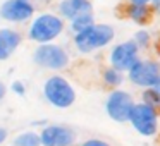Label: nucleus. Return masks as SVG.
I'll use <instances>...</instances> for the list:
<instances>
[{
  "mask_svg": "<svg viewBox=\"0 0 160 146\" xmlns=\"http://www.w3.org/2000/svg\"><path fill=\"white\" fill-rule=\"evenodd\" d=\"M66 29V21L53 12H43L31 19L28 28V38L36 45H45L57 40Z\"/></svg>",
  "mask_w": 160,
  "mask_h": 146,
  "instance_id": "1",
  "label": "nucleus"
},
{
  "mask_svg": "<svg viewBox=\"0 0 160 146\" xmlns=\"http://www.w3.org/2000/svg\"><path fill=\"white\" fill-rule=\"evenodd\" d=\"M115 38V29L107 22H95L84 31L74 35V46L79 53H91L105 48Z\"/></svg>",
  "mask_w": 160,
  "mask_h": 146,
  "instance_id": "2",
  "label": "nucleus"
},
{
  "mask_svg": "<svg viewBox=\"0 0 160 146\" xmlns=\"http://www.w3.org/2000/svg\"><path fill=\"white\" fill-rule=\"evenodd\" d=\"M43 96L52 107L55 108H69L76 101V90L60 74H53L43 83Z\"/></svg>",
  "mask_w": 160,
  "mask_h": 146,
  "instance_id": "3",
  "label": "nucleus"
},
{
  "mask_svg": "<svg viewBox=\"0 0 160 146\" xmlns=\"http://www.w3.org/2000/svg\"><path fill=\"white\" fill-rule=\"evenodd\" d=\"M33 62L40 66L42 69L48 71H62L69 66L71 57L64 46L57 43H45L38 45L33 52Z\"/></svg>",
  "mask_w": 160,
  "mask_h": 146,
  "instance_id": "4",
  "label": "nucleus"
},
{
  "mask_svg": "<svg viewBox=\"0 0 160 146\" xmlns=\"http://www.w3.org/2000/svg\"><path fill=\"white\" fill-rule=\"evenodd\" d=\"M126 74L131 84L148 90L155 86L160 77V62L155 59H139Z\"/></svg>",
  "mask_w": 160,
  "mask_h": 146,
  "instance_id": "5",
  "label": "nucleus"
},
{
  "mask_svg": "<svg viewBox=\"0 0 160 146\" xmlns=\"http://www.w3.org/2000/svg\"><path fill=\"white\" fill-rule=\"evenodd\" d=\"M128 122L138 134L145 136V138H152L158 131V114L141 101L134 103Z\"/></svg>",
  "mask_w": 160,
  "mask_h": 146,
  "instance_id": "6",
  "label": "nucleus"
},
{
  "mask_svg": "<svg viewBox=\"0 0 160 146\" xmlns=\"http://www.w3.org/2000/svg\"><path fill=\"white\" fill-rule=\"evenodd\" d=\"M134 107V100L129 91L124 90H112L105 100V112L114 122L124 124L129 120L131 110Z\"/></svg>",
  "mask_w": 160,
  "mask_h": 146,
  "instance_id": "7",
  "label": "nucleus"
},
{
  "mask_svg": "<svg viewBox=\"0 0 160 146\" xmlns=\"http://www.w3.org/2000/svg\"><path fill=\"white\" fill-rule=\"evenodd\" d=\"M36 7L29 0H4L0 4V21L24 24L35 17Z\"/></svg>",
  "mask_w": 160,
  "mask_h": 146,
  "instance_id": "8",
  "label": "nucleus"
},
{
  "mask_svg": "<svg viewBox=\"0 0 160 146\" xmlns=\"http://www.w3.org/2000/svg\"><path fill=\"white\" fill-rule=\"evenodd\" d=\"M139 59H141L139 57V48L136 46V43L132 40L121 41L117 45H114L110 53H108V64H110V67L121 71L122 74L128 72Z\"/></svg>",
  "mask_w": 160,
  "mask_h": 146,
  "instance_id": "9",
  "label": "nucleus"
},
{
  "mask_svg": "<svg viewBox=\"0 0 160 146\" xmlns=\"http://www.w3.org/2000/svg\"><path fill=\"white\" fill-rule=\"evenodd\" d=\"M42 146H74L76 144V131L69 125L52 124L38 132Z\"/></svg>",
  "mask_w": 160,
  "mask_h": 146,
  "instance_id": "10",
  "label": "nucleus"
},
{
  "mask_svg": "<svg viewBox=\"0 0 160 146\" xmlns=\"http://www.w3.org/2000/svg\"><path fill=\"white\" fill-rule=\"evenodd\" d=\"M57 12H59L57 14L59 17L71 22L79 16L93 14V4H91V0H60Z\"/></svg>",
  "mask_w": 160,
  "mask_h": 146,
  "instance_id": "11",
  "label": "nucleus"
},
{
  "mask_svg": "<svg viewBox=\"0 0 160 146\" xmlns=\"http://www.w3.org/2000/svg\"><path fill=\"white\" fill-rule=\"evenodd\" d=\"M22 43V35L14 28H0V62L9 60Z\"/></svg>",
  "mask_w": 160,
  "mask_h": 146,
  "instance_id": "12",
  "label": "nucleus"
},
{
  "mask_svg": "<svg viewBox=\"0 0 160 146\" xmlns=\"http://www.w3.org/2000/svg\"><path fill=\"white\" fill-rule=\"evenodd\" d=\"M124 16L128 19H131L132 22L139 26H145L152 21L153 11L150 5H134V4H126L124 7Z\"/></svg>",
  "mask_w": 160,
  "mask_h": 146,
  "instance_id": "13",
  "label": "nucleus"
},
{
  "mask_svg": "<svg viewBox=\"0 0 160 146\" xmlns=\"http://www.w3.org/2000/svg\"><path fill=\"white\" fill-rule=\"evenodd\" d=\"M102 79H103L105 86L117 90V88L124 83V74H122L121 71H117V69L108 66L107 69H103V72H102Z\"/></svg>",
  "mask_w": 160,
  "mask_h": 146,
  "instance_id": "14",
  "label": "nucleus"
},
{
  "mask_svg": "<svg viewBox=\"0 0 160 146\" xmlns=\"http://www.w3.org/2000/svg\"><path fill=\"white\" fill-rule=\"evenodd\" d=\"M12 146H42V143H40L38 132L26 131V132H21V134L16 136Z\"/></svg>",
  "mask_w": 160,
  "mask_h": 146,
  "instance_id": "15",
  "label": "nucleus"
},
{
  "mask_svg": "<svg viewBox=\"0 0 160 146\" xmlns=\"http://www.w3.org/2000/svg\"><path fill=\"white\" fill-rule=\"evenodd\" d=\"M141 103L148 105L150 108L160 114V93L155 90V88H148V90H143L141 95Z\"/></svg>",
  "mask_w": 160,
  "mask_h": 146,
  "instance_id": "16",
  "label": "nucleus"
},
{
  "mask_svg": "<svg viewBox=\"0 0 160 146\" xmlns=\"http://www.w3.org/2000/svg\"><path fill=\"white\" fill-rule=\"evenodd\" d=\"M91 24H95L93 14H86V16H79V17L72 19V21L69 22V29L74 33V35H78V33L84 31L86 28H90Z\"/></svg>",
  "mask_w": 160,
  "mask_h": 146,
  "instance_id": "17",
  "label": "nucleus"
},
{
  "mask_svg": "<svg viewBox=\"0 0 160 146\" xmlns=\"http://www.w3.org/2000/svg\"><path fill=\"white\" fill-rule=\"evenodd\" d=\"M132 41L136 43V46L139 48V52L145 48H148L150 45H152V35H150L146 29H138V31L134 33V38H132Z\"/></svg>",
  "mask_w": 160,
  "mask_h": 146,
  "instance_id": "18",
  "label": "nucleus"
},
{
  "mask_svg": "<svg viewBox=\"0 0 160 146\" xmlns=\"http://www.w3.org/2000/svg\"><path fill=\"white\" fill-rule=\"evenodd\" d=\"M79 146H112L110 143L103 141V139H98V138H91V139H86L83 141Z\"/></svg>",
  "mask_w": 160,
  "mask_h": 146,
  "instance_id": "19",
  "label": "nucleus"
},
{
  "mask_svg": "<svg viewBox=\"0 0 160 146\" xmlns=\"http://www.w3.org/2000/svg\"><path fill=\"white\" fill-rule=\"evenodd\" d=\"M11 88H12V91H14V93L19 95V96H24V95H26V88H24V84H22L21 81H14Z\"/></svg>",
  "mask_w": 160,
  "mask_h": 146,
  "instance_id": "20",
  "label": "nucleus"
},
{
  "mask_svg": "<svg viewBox=\"0 0 160 146\" xmlns=\"http://www.w3.org/2000/svg\"><path fill=\"white\" fill-rule=\"evenodd\" d=\"M150 7H152L153 14L160 16V0H152V4H150Z\"/></svg>",
  "mask_w": 160,
  "mask_h": 146,
  "instance_id": "21",
  "label": "nucleus"
},
{
  "mask_svg": "<svg viewBox=\"0 0 160 146\" xmlns=\"http://www.w3.org/2000/svg\"><path fill=\"white\" fill-rule=\"evenodd\" d=\"M128 4H134V5H150L152 0H126Z\"/></svg>",
  "mask_w": 160,
  "mask_h": 146,
  "instance_id": "22",
  "label": "nucleus"
},
{
  "mask_svg": "<svg viewBox=\"0 0 160 146\" xmlns=\"http://www.w3.org/2000/svg\"><path fill=\"white\" fill-rule=\"evenodd\" d=\"M7 136H9L7 129L0 127V144H4V143H5V139H7Z\"/></svg>",
  "mask_w": 160,
  "mask_h": 146,
  "instance_id": "23",
  "label": "nucleus"
},
{
  "mask_svg": "<svg viewBox=\"0 0 160 146\" xmlns=\"http://www.w3.org/2000/svg\"><path fill=\"white\" fill-rule=\"evenodd\" d=\"M5 95H7V86H5L2 81H0V101L5 98Z\"/></svg>",
  "mask_w": 160,
  "mask_h": 146,
  "instance_id": "24",
  "label": "nucleus"
},
{
  "mask_svg": "<svg viewBox=\"0 0 160 146\" xmlns=\"http://www.w3.org/2000/svg\"><path fill=\"white\" fill-rule=\"evenodd\" d=\"M29 2H31L35 7H36L38 4H50V0H29Z\"/></svg>",
  "mask_w": 160,
  "mask_h": 146,
  "instance_id": "25",
  "label": "nucleus"
},
{
  "mask_svg": "<svg viewBox=\"0 0 160 146\" xmlns=\"http://www.w3.org/2000/svg\"><path fill=\"white\" fill-rule=\"evenodd\" d=\"M153 88H155V90H157V91H158V93H160V77H158V81H157V84H155V86H153Z\"/></svg>",
  "mask_w": 160,
  "mask_h": 146,
  "instance_id": "26",
  "label": "nucleus"
},
{
  "mask_svg": "<svg viewBox=\"0 0 160 146\" xmlns=\"http://www.w3.org/2000/svg\"><path fill=\"white\" fill-rule=\"evenodd\" d=\"M158 53H160V41H158Z\"/></svg>",
  "mask_w": 160,
  "mask_h": 146,
  "instance_id": "27",
  "label": "nucleus"
}]
</instances>
